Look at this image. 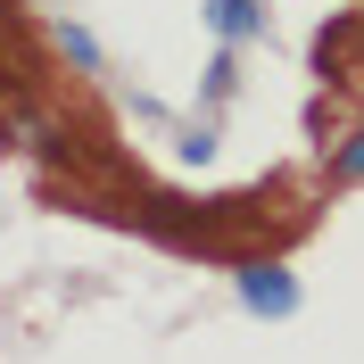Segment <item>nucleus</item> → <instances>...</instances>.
Wrapping results in <instances>:
<instances>
[{
    "label": "nucleus",
    "instance_id": "nucleus-1",
    "mask_svg": "<svg viewBox=\"0 0 364 364\" xmlns=\"http://www.w3.org/2000/svg\"><path fill=\"white\" fill-rule=\"evenodd\" d=\"M232 298H240V315H257V323H290L298 306H306L298 265H282V257H249V265H232Z\"/></svg>",
    "mask_w": 364,
    "mask_h": 364
},
{
    "label": "nucleus",
    "instance_id": "nucleus-2",
    "mask_svg": "<svg viewBox=\"0 0 364 364\" xmlns=\"http://www.w3.org/2000/svg\"><path fill=\"white\" fill-rule=\"evenodd\" d=\"M199 17H207V33L232 42V50L265 42V0H199Z\"/></svg>",
    "mask_w": 364,
    "mask_h": 364
},
{
    "label": "nucleus",
    "instance_id": "nucleus-3",
    "mask_svg": "<svg viewBox=\"0 0 364 364\" xmlns=\"http://www.w3.org/2000/svg\"><path fill=\"white\" fill-rule=\"evenodd\" d=\"M50 42H58V58H67L75 75H100V67H108L100 33H91V25H75V17H58V25H50Z\"/></svg>",
    "mask_w": 364,
    "mask_h": 364
},
{
    "label": "nucleus",
    "instance_id": "nucleus-4",
    "mask_svg": "<svg viewBox=\"0 0 364 364\" xmlns=\"http://www.w3.org/2000/svg\"><path fill=\"white\" fill-rule=\"evenodd\" d=\"M199 91H207V108H224L232 91H240V50H232V42L207 58V83H199Z\"/></svg>",
    "mask_w": 364,
    "mask_h": 364
},
{
    "label": "nucleus",
    "instance_id": "nucleus-5",
    "mask_svg": "<svg viewBox=\"0 0 364 364\" xmlns=\"http://www.w3.org/2000/svg\"><path fill=\"white\" fill-rule=\"evenodd\" d=\"M331 182H364V133H348L331 149Z\"/></svg>",
    "mask_w": 364,
    "mask_h": 364
},
{
    "label": "nucleus",
    "instance_id": "nucleus-6",
    "mask_svg": "<svg viewBox=\"0 0 364 364\" xmlns=\"http://www.w3.org/2000/svg\"><path fill=\"white\" fill-rule=\"evenodd\" d=\"M174 149H182V158H191V166H207V158H215V133H207V124H199V133H182Z\"/></svg>",
    "mask_w": 364,
    "mask_h": 364
}]
</instances>
